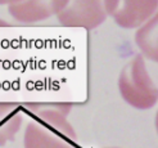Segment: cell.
<instances>
[{
    "mask_svg": "<svg viewBox=\"0 0 158 148\" xmlns=\"http://www.w3.org/2000/svg\"><path fill=\"white\" fill-rule=\"evenodd\" d=\"M22 106L31 115L23 135L25 148H76V131L67 120L69 104L26 103Z\"/></svg>",
    "mask_w": 158,
    "mask_h": 148,
    "instance_id": "obj_1",
    "label": "cell"
},
{
    "mask_svg": "<svg viewBox=\"0 0 158 148\" xmlns=\"http://www.w3.org/2000/svg\"><path fill=\"white\" fill-rule=\"evenodd\" d=\"M118 90L123 100L136 110H148L158 102V88L149 76L143 54H136L118 76Z\"/></svg>",
    "mask_w": 158,
    "mask_h": 148,
    "instance_id": "obj_2",
    "label": "cell"
},
{
    "mask_svg": "<svg viewBox=\"0 0 158 148\" xmlns=\"http://www.w3.org/2000/svg\"><path fill=\"white\" fill-rule=\"evenodd\" d=\"M104 6L117 26L130 30L152 17L158 9V0H104Z\"/></svg>",
    "mask_w": 158,
    "mask_h": 148,
    "instance_id": "obj_3",
    "label": "cell"
},
{
    "mask_svg": "<svg viewBox=\"0 0 158 148\" xmlns=\"http://www.w3.org/2000/svg\"><path fill=\"white\" fill-rule=\"evenodd\" d=\"M57 18L62 26L94 30L107 18L104 0H69Z\"/></svg>",
    "mask_w": 158,
    "mask_h": 148,
    "instance_id": "obj_4",
    "label": "cell"
},
{
    "mask_svg": "<svg viewBox=\"0 0 158 148\" xmlns=\"http://www.w3.org/2000/svg\"><path fill=\"white\" fill-rule=\"evenodd\" d=\"M69 0H23L8 6L12 17L22 23H35L57 15Z\"/></svg>",
    "mask_w": 158,
    "mask_h": 148,
    "instance_id": "obj_5",
    "label": "cell"
},
{
    "mask_svg": "<svg viewBox=\"0 0 158 148\" xmlns=\"http://www.w3.org/2000/svg\"><path fill=\"white\" fill-rule=\"evenodd\" d=\"M23 106L13 102H0V147L14 139L23 124Z\"/></svg>",
    "mask_w": 158,
    "mask_h": 148,
    "instance_id": "obj_6",
    "label": "cell"
},
{
    "mask_svg": "<svg viewBox=\"0 0 158 148\" xmlns=\"http://www.w3.org/2000/svg\"><path fill=\"white\" fill-rule=\"evenodd\" d=\"M135 44L143 57L158 63V9L135 32Z\"/></svg>",
    "mask_w": 158,
    "mask_h": 148,
    "instance_id": "obj_7",
    "label": "cell"
},
{
    "mask_svg": "<svg viewBox=\"0 0 158 148\" xmlns=\"http://www.w3.org/2000/svg\"><path fill=\"white\" fill-rule=\"evenodd\" d=\"M23 0H0V5H12V4H17V3H21Z\"/></svg>",
    "mask_w": 158,
    "mask_h": 148,
    "instance_id": "obj_8",
    "label": "cell"
},
{
    "mask_svg": "<svg viewBox=\"0 0 158 148\" xmlns=\"http://www.w3.org/2000/svg\"><path fill=\"white\" fill-rule=\"evenodd\" d=\"M154 124H156V130H157V134H158V111L156 113V121H154Z\"/></svg>",
    "mask_w": 158,
    "mask_h": 148,
    "instance_id": "obj_9",
    "label": "cell"
},
{
    "mask_svg": "<svg viewBox=\"0 0 158 148\" xmlns=\"http://www.w3.org/2000/svg\"><path fill=\"white\" fill-rule=\"evenodd\" d=\"M107 148H117V147H107Z\"/></svg>",
    "mask_w": 158,
    "mask_h": 148,
    "instance_id": "obj_10",
    "label": "cell"
}]
</instances>
